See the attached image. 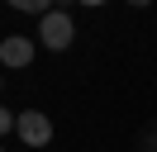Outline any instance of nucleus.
Wrapping results in <instances>:
<instances>
[{
    "mask_svg": "<svg viewBox=\"0 0 157 152\" xmlns=\"http://www.w3.org/2000/svg\"><path fill=\"white\" fill-rule=\"evenodd\" d=\"M38 38L43 48H52V52H62V48H71V38H76V28H71V14H62V10H48L38 24Z\"/></svg>",
    "mask_w": 157,
    "mask_h": 152,
    "instance_id": "1",
    "label": "nucleus"
},
{
    "mask_svg": "<svg viewBox=\"0 0 157 152\" xmlns=\"http://www.w3.org/2000/svg\"><path fill=\"white\" fill-rule=\"evenodd\" d=\"M14 133H19V142H29V147H48L52 142V119L43 109H24L19 119H14Z\"/></svg>",
    "mask_w": 157,
    "mask_h": 152,
    "instance_id": "2",
    "label": "nucleus"
},
{
    "mask_svg": "<svg viewBox=\"0 0 157 152\" xmlns=\"http://www.w3.org/2000/svg\"><path fill=\"white\" fill-rule=\"evenodd\" d=\"M0 62H5V66H29L33 62V43L24 33H10L5 43H0Z\"/></svg>",
    "mask_w": 157,
    "mask_h": 152,
    "instance_id": "3",
    "label": "nucleus"
},
{
    "mask_svg": "<svg viewBox=\"0 0 157 152\" xmlns=\"http://www.w3.org/2000/svg\"><path fill=\"white\" fill-rule=\"evenodd\" d=\"M14 5H19V10H29V14H48V10H43V0H14Z\"/></svg>",
    "mask_w": 157,
    "mask_h": 152,
    "instance_id": "4",
    "label": "nucleus"
},
{
    "mask_svg": "<svg viewBox=\"0 0 157 152\" xmlns=\"http://www.w3.org/2000/svg\"><path fill=\"white\" fill-rule=\"evenodd\" d=\"M14 119H19V114H10V109H0V133H10V128H14Z\"/></svg>",
    "mask_w": 157,
    "mask_h": 152,
    "instance_id": "5",
    "label": "nucleus"
},
{
    "mask_svg": "<svg viewBox=\"0 0 157 152\" xmlns=\"http://www.w3.org/2000/svg\"><path fill=\"white\" fill-rule=\"evenodd\" d=\"M0 152H5V147H0Z\"/></svg>",
    "mask_w": 157,
    "mask_h": 152,
    "instance_id": "6",
    "label": "nucleus"
}]
</instances>
